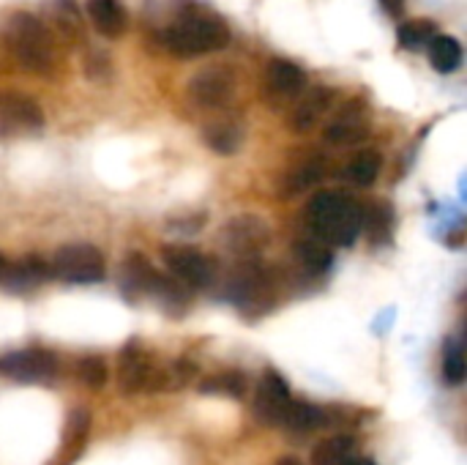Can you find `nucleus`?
Returning <instances> with one entry per match:
<instances>
[{
    "label": "nucleus",
    "instance_id": "e433bc0d",
    "mask_svg": "<svg viewBox=\"0 0 467 465\" xmlns=\"http://www.w3.org/2000/svg\"><path fill=\"white\" fill-rule=\"evenodd\" d=\"M276 465H301V463H298L296 458H282V460H279Z\"/></svg>",
    "mask_w": 467,
    "mask_h": 465
},
{
    "label": "nucleus",
    "instance_id": "393cba45",
    "mask_svg": "<svg viewBox=\"0 0 467 465\" xmlns=\"http://www.w3.org/2000/svg\"><path fill=\"white\" fill-rule=\"evenodd\" d=\"M282 425L290 428V430H296V433H312V430H317V428L326 425V414L317 406L293 400L287 406V414H285V422Z\"/></svg>",
    "mask_w": 467,
    "mask_h": 465
},
{
    "label": "nucleus",
    "instance_id": "4468645a",
    "mask_svg": "<svg viewBox=\"0 0 467 465\" xmlns=\"http://www.w3.org/2000/svg\"><path fill=\"white\" fill-rule=\"evenodd\" d=\"M334 101H337V93H334L331 88H323V85H320V88H312L309 93H304V96L296 101L287 126H290L296 134H309V132L326 118V112L334 107Z\"/></svg>",
    "mask_w": 467,
    "mask_h": 465
},
{
    "label": "nucleus",
    "instance_id": "20e7f679",
    "mask_svg": "<svg viewBox=\"0 0 467 465\" xmlns=\"http://www.w3.org/2000/svg\"><path fill=\"white\" fill-rule=\"evenodd\" d=\"M49 274L68 285H93L107 274L104 255L93 244H66L47 263Z\"/></svg>",
    "mask_w": 467,
    "mask_h": 465
},
{
    "label": "nucleus",
    "instance_id": "c756f323",
    "mask_svg": "<svg viewBox=\"0 0 467 465\" xmlns=\"http://www.w3.org/2000/svg\"><path fill=\"white\" fill-rule=\"evenodd\" d=\"M364 227L369 230L372 241H386L391 227H394V211L391 206L380 203V206H372L369 211H364Z\"/></svg>",
    "mask_w": 467,
    "mask_h": 465
},
{
    "label": "nucleus",
    "instance_id": "f8f14e48",
    "mask_svg": "<svg viewBox=\"0 0 467 465\" xmlns=\"http://www.w3.org/2000/svg\"><path fill=\"white\" fill-rule=\"evenodd\" d=\"M290 403H293V397H290V389L282 381V375L274 370H265L257 384V392H254V417L260 419V425H271V428L282 425Z\"/></svg>",
    "mask_w": 467,
    "mask_h": 465
},
{
    "label": "nucleus",
    "instance_id": "2eb2a0df",
    "mask_svg": "<svg viewBox=\"0 0 467 465\" xmlns=\"http://www.w3.org/2000/svg\"><path fill=\"white\" fill-rule=\"evenodd\" d=\"M159 277L161 274L150 266V260L142 252H129L120 266V291L126 293V299L153 296Z\"/></svg>",
    "mask_w": 467,
    "mask_h": 465
},
{
    "label": "nucleus",
    "instance_id": "7c9ffc66",
    "mask_svg": "<svg viewBox=\"0 0 467 465\" xmlns=\"http://www.w3.org/2000/svg\"><path fill=\"white\" fill-rule=\"evenodd\" d=\"M77 375H79V381L88 386V389H93V392H99V389H104V384H107V362L101 359V356H85V359H79V365H77Z\"/></svg>",
    "mask_w": 467,
    "mask_h": 465
},
{
    "label": "nucleus",
    "instance_id": "f03ea898",
    "mask_svg": "<svg viewBox=\"0 0 467 465\" xmlns=\"http://www.w3.org/2000/svg\"><path fill=\"white\" fill-rule=\"evenodd\" d=\"M364 211L367 208L358 200H353L348 192L326 189L306 203L304 222L317 241L350 247L364 230Z\"/></svg>",
    "mask_w": 467,
    "mask_h": 465
},
{
    "label": "nucleus",
    "instance_id": "7ed1b4c3",
    "mask_svg": "<svg viewBox=\"0 0 467 465\" xmlns=\"http://www.w3.org/2000/svg\"><path fill=\"white\" fill-rule=\"evenodd\" d=\"M5 41L22 71L49 77L57 63V49L52 30L30 11H14L5 25Z\"/></svg>",
    "mask_w": 467,
    "mask_h": 465
},
{
    "label": "nucleus",
    "instance_id": "b1692460",
    "mask_svg": "<svg viewBox=\"0 0 467 465\" xmlns=\"http://www.w3.org/2000/svg\"><path fill=\"white\" fill-rule=\"evenodd\" d=\"M380 167H383L380 153L367 148V151H358L356 156H350V162L345 164V178L356 186H372L380 175Z\"/></svg>",
    "mask_w": 467,
    "mask_h": 465
},
{
    "label": "nucleus",
    "instance_id": "a211bd4d",
    "mask_svg": "<svg viewBox=\"0 0 467 465\" xmlns=\"http://www.w3.org/2000/svg\"><path fill=\"white\" fill-rule=\"evenodd\" d=\"M85 14L104 38H120L129 30V11L120 0H88Z\"/></svg>",
    "mask_w": 467,
    "mask_h": 465
},
{
    "label": "nucleus",
    "instance_id": "423d86ee",
    "mask_svg": "<svg viewBox=\"0 0 467 465\" xmlns=\"http://www.w3.org/2000/svg\"><path fill=\"white\" fill-rule=\"evenodd\" d=\"M44 132L41 104L22 90H0V140H22Z\"/></svg>",
    "mask_w": 467,
    "mask_h": 465
},
{
    "label": "nucleus",
    "instance_id": "72a5a7b5",
    "mask_svg": "<svg viewBox=\"0 0 467 465\" xmlns=\"http://www.w3.org/2000/svg\"><path fill=\"white\" fill-rule=\"evenodd\" d=\"M380 3L391 16H402V11H405V0H380Z\"/></svg>",
    "mask_w": 467,
    "mask_h": 465
},
{
    "label": "nucleus",
    "instance_id": "9d476101",
    "mask_svg": "<svg viewBox=\"0 0 467 465\" xmlns=\"http://www.w3.org/2000/svg\"><path fill=\"white\" fill-rule=\"evenodd\" d=\"M0 373L19 381V384H49L57 375V359L52 351L30 348V351H16L0 359Z\"/></svg>",
    "mask_w": 467,
    "mask_h": 465
},
{
    "label": "nucleus",
    "instance_id": "412c9836",
    "mask_svg": "<svg viewBox=\"0 0 467 465\" xmlns=\"http://www.w3.org/2000/svg\"><path fill=\"white\" fill-rule=\"evenodd\" d=\"M49 14H52L55 30L63 38H68V41H82L85 38V19L79 14L77 0H52L49 3Z\"/></svg>",
    "mask_w": 467,
    "mask_h": 465
},
{
    "label": "nucleus",
    "instance_id": "2f4dec72",
    "mask_svg": "<svg viewBox=\"0 0 467 465\" xmlns=\"http://www.w3.org/2000/svg\"><path fill=\"white\" fill-rule=\"evenodd\" d=\"M200 392H222V395H230V397H244V375L241 373H222V375H213L211 381H202L200 384Z\"/></svg>",
    "mask_w": 467,
    "mask_h": 465
},
{
    "label": "nucleus",
    "instance_id": "5701e85b",
    "mask_svg": "<svg viewBox=\"0 0 467 465\" xmlns=\"http://www.w3.org/2000/svg\"><path fill=\"white\" fill-rule=\"evenodd\" d=\"M326 173V162L323 156H309L304 159L301 164H296L287 178H285V186H282V197H293V195H301L306 189H312Z\"/></svg>",
    "mask_w": 467,
    "mask_h": 465
},
{
    "label": "nucleus",
    "instance_id": "dca6fc26",
    "mask_svg": "<svg viewBox=\"0 0 467 465\" xmlns=\"http://www.w3.org/2000/svg\"><path fill=\"white\" fill-rule=\"evenodd\" d=\"M306 88V71L285 58H274L265 66V90L276 99H296Z\"/></svg>",
    "mask_w": 467,
    "mask_h": 465
},
{
    "label": "nucleus",
    "instance_id": "4be33fe9",
    "mask_svg": "<svg viewBox=\"0 0 467 465\" xmlns=\"http://www.w3.org/2000/svg\"><path fill=\"white\" fill-rule=\"evenodd\" d=\"M427 55H430L432 69L441 71V74H454L462 66V44L454 36H446V33H438L430 41Z\"/></svg>",
    "mask_w": 467,
    "mask_h": 465
},
{
    "label": "nucleus",
    "instance_id": "c85d7f7f",
    "mask_svg": "<svg viewBox=\"0 0 467 465\" xmlns=\"http://www.w3.org/2000/svg\"><path fill=\"white\" fill-rule=\"evenodd\" d=\"M443 381L449 386H460L465 381V348L454 337L443 345Z\"/></svg>",
    "mask_w": 467,
    "mask_h": 465
},
{
    "label": "nucleus",
    "instance_id": "f3484780",
    "mask_svg": "<svg viewBox=\"0 0 467 465\" xmlns=\"http://www.w3.org/2000/svg\"><path fill=\"white\" fill-rule=\"evenodd\" d=\"M90 436V411L88 408H74L63 425V436H60V449L55 455L52 465H74L79 460V455L85 452Z\"/></svg>",
    "mask_w": 467,
    "mask_h": 465
},
{
    "label": "nucleus",
    "instance_id": "6e6552de",
    "mask_svg": "<svg viewBox=\"0 0 467 465\" xmlns=\"http://www.w3.org/2000/svg\"><path fill=\"white\" fill-rule=\"evenodd\" d=\"M161 260L170 269V274L175 277V282L186 285V288H208L213 282V263L211 258H205L202 252L175 244V247H164L161 249Z\"/></svg>",
    "mask_w": 467,
    "mask_h": 465
},
{
    "label": "nucleus",
    "instance_id": "c9c22d12",
    "mask_svg": "<svg viewBox=\"0 0 467 465\" xmlns=\"http://www.w3.org/2000/svg\"><path fill=\"white\" fill-rule=\"evenodd\" d=\"M8 266H11V263H8V260H5V258L0 255V280L5 277V271H8Z\"/></svg>",
    "mask_w": 467,
    "mask_h": 465
},
{
    "label": "nucleus",
    "instance_id": "473e14b6",
    "mask_svg": "<svg viewBox=\"0 0 467 465\" xmlns=\"http://www.w3.org/2000/svg\"><path fill=\"white\" fill-rule=\"evenodd\" d=\"M85 74L90 77V79H107L109 74H112V63H109V55H104V52H88V58H85Z\"/></svg>",
    "mask_w": 467,
    "mask_h": 465
},
{
    "label": "nucleus",
    "instance_id": "bb28decb",
    "mask_svg": "<svg viewBox=\"0 0 467 465\" xmlns=\"http://www.w3.org/2000/svg\"><path fill=\"white\" fill-rule=\"evenodd\" d=\"M438 36V27H435V22H430V19H410V22H405L400 30H397V41H400V47L402 49H424V47H430V41Z\"/></svg>",
    "mask_w": 467,
    "mask_h": 465
},
{
    "label": "nucleus",
    "instance_id": "9b49d317",
    "mask_svg": "<svg viewBox=\"0 0 467 465\" xmlns=\"http://www.w3.org/2000/svg\"><path fill=\"white\" fill-rule=\"evenodd\" d=\"M268 241H271V227L260 217H235L222 230V244L233 255L246 260H252Z\"/></svg>",
    "mask_w": 467,
    "mask_h": 465
},
{
    "label": "nucleus",
    "instance_id": "aec40b11",
    "mask_svg": "<svg viewBox=\"0 0 467 465\" xmlns=\"http://www.w3.org/2000/svg\"><path fill=\"white\" fill-rule=\"evenodd\" d=\"M47 277H49V266L41 258L30 255V258H22L19 263L8 266L3 282L11 291H27V288H36L38 282H44Z\"/></svg>",
    "mask_w": 467,
    "mask_h": 465
},
{
    "label": "nucleus",
    "instance_id": "1a4fd4ad",
    "mask_svg": "<svg viewBox=\"0 0 467 465\" xmlns=\"http://www.w3.org/2000/svg\"><path fill=\"white\" fill-rule=\"evenodd\" d=\"M227 296L238 307H244V310H260V312H265L271 307V280H268L265 269L260 263H254V260L241 263V269L230 280Z\"/></svg>",
    "mask_w": 467,
    "mask_h": 465
},
{
    "label": "nucleus",
    "instance_id": "cd10ccee",
    "mask_svg": "<svg viewBox=\"0 0 467 465\" xmlns=\"http://www.w3.org/2000/svg\"><path fill=\"white\" fill-rule=\"evenodd\" d=\"M298 258L304 263V269L309 274H326L334 263V255H331V247L317 241V238H304L298 241Z\"/></svg>",
    "mask_w": 467,
    "mask_h": 465
},
{
    "label": "nucleus",
    "instance_id": "0eeeda50",
    "mask_svg": "<svg viewBox=\"0 0 467 465\" xmlns=\"http://www.w3.org/2000/svg\"><path fill=\"white\" fill-rule=\"evenodd\" d=\"M238 90L235 71L227 66H205L189 79V99L202 110H224Z\"/></svg>",
    "mask_w": 467,
    "mask_h": 465
},
{
    "label": "nucleus",
    "instance_id": "ddd939ff",
    "mask_svg": "<svg viewBox=\"0 0 467 465\" xmlns=\"http://www.w3.org/2000/svg\"><path fill=\"white\" fill-rule=\"evenodd\" d=\"M369 132V118H367V110L358 99H350L345 101L337 115L328 121L323 137L328 145H356L358 140H364Z\"/></svg>",
    "mask_w": 467,
    "mask_h": 465
},
{
    "label": "nucleus",
    "instance_id": "6ab92c4d",
    "mask_svg": "<svg viewBox=\"0 0 467 465\" xmlns=\"http://www.w3.org/2000/svg\"><path fill=\"white\" fill-rule=\"evenodd\" d=\"M202 140L211 151H216L222 156H233L244 143V123L238 118H230V115L208 121L202 129Z\"/></svg>",
    "mask_w": 467,
    "mask_h": 465
},
{
    "label": "nucleus",
    "instance_id": "a878e982",
    "mask_svg": "<svg viewBox=\"0 0 467 465\" xmlns=\"http://www.w3.org/2000/svg\"><path fill=\"white\" fill-rule=\"evenodd\" d=\"M348 458H353V439L350 436L323 439L312 449V463L315 465H342Z\"/></svg>",
    "mask_w": 467,
    "mask_h": 465
},
{
    "label": "nucleus",
    "instance_id": "f257e3e1",
    "mask_svg": "<svg viewBox=\"0 0 467 465\" xmlns=\"http://www.w3.org/2000/svg\"><path fill=\"white\" fill-rule=\"evenodd\" d=\"M167 5L170 8L156 27V36L167 52L178 58H200L222 52L233 41L230 25L194 0H167Z\"/></svg>",
    "mask_w": 467,
    "mask_h": 465
},
{
    "label": "nucleus",
    "instance_id": "f704fd0d",
    "mask_svg": "<svg viewBox=\"0 0 467 465\" xmlns=\"http://www.w3.org/2000/svg\"><path fill=\"white\" fill-rule=\"evenodd\" d=\"M342 465H375L369 458H348Z\"/></svg>",
    "mask_w": 467,
    "mask_h": 465
},
{
    "label": "nucleus",
    "instance_id": "39448f33",
    "mask_svg": "<svg viewBox=\"0 0 467 465\" xmlns=\"http://www.w3.org/2000/svg\"><path fill=\"white\" fill-rule=\"evenodd\" d=\"M118 389L123 395H140V392H161L170 389L167 370L156 367L153 359L140 348L137 340H131L120 356H118Z\"/></svg>",
    "mask_w": 467,
    "mask_h": 465
}]
</instances>
